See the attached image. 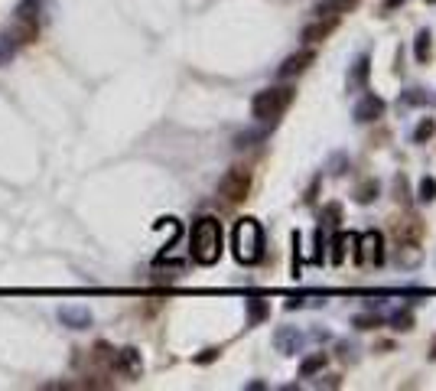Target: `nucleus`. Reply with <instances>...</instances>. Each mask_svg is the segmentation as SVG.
Listing matches in <instances>:
<instances>
[{"instance_id": "obj_1", "label": "nucleus", "mask_w": 436, "mask_h": 391, "mask_svg": "<svg viewBox=\"0 0 436 391\" xmlns=\"http://www.w3.org/2000/svg\"><path fill=\"white\" fill-rule=\"evenodd\" d=\"M221 248H225V231H221V222L215 215H198L189 229V254L196 264L202 268H212L218 258H221Z\"/></svg>"}, {"instance_id": "obj_2", "label": "nucleus", "mask_w": 436, "mask_h": 391, "mask_svg": "<svg viewBox=\"0 0 436 391\" xmlns=\"http://www.w3.org/2000/svg\"><path fill=\"white\" fill-rule=\"evenodd\" d=\"M231 251H235V261L238 264H258L264 258V229H260L258 219H244L235 222L231 229Z\"/></svg>"}, {"instance_id": "obj_3", "label": "nucleus", "mask_w": 436, "mask_h": 391, "mask_svg": "<svg viewBox=\"0 0 436 391\" xmlns=\"http://www.w3.org/2000/svg\"><path fill=\"white\" fill-rule=\"evenodd\" d=\"M293 98H297V89H293V85H270V89L254 95L251 114H254L260 124H274V121L293 105Z\"/></svg>"}, {"instance_id": "obj_4", "label": "nucleus", "mask_w": 436, "mask_h": 391, "mask_svg": "<svg viewBox=\"0 0 436 391\" xmlns=\"http://www.w3.org/2000/svg\"><path fill=\"white\" fill-rule=\"evenodd\" d=\"M251 192V170L248 167H231V170H225V176L218 180V196L225 202H231V206H238V202L248 199Z\"/></svg>"}, {"instance_id": "obj_5", "label": "nucleus", "mask_w": 436, "mask_h": 391, "mask_svg": "<svg viewBox=\"0 0 436 391\" xmlns=\"http://www.w3.org/2000/svg\"><path fill=\"white\" fill-rule=\"evenodd\" d=\"M352 241L358 245L355 261H371V264H381L384 261V235L381 231H365V235H352Z\"/></svg>"}, {"instance_id": "obj_6", "label": "nucleus", "mask_w": 436, "mask_h": 391, "mask_svg": "<svg viewBox=\"0 0 436 391\" xmlns=\"http://www.w3.org/2000/svg\"><path fill=\"white\" fill-rule=\"evenodd\" d=\"M111 371H118L120 378H140V371H143V359H140V352L134 346H124L111 355Z\"/></svg>"}, {"instance_id": "obj_7", "label": "nucleus", "mask_w": 436, "mask_h": 391, "mask_svg": "<svg viewBox=\"0 0 436 391\" xmlns=\"http://www.w3.org/2000/svg\"><path fill=\"white\" fill-rule=\"evenodd\" d=\"M313 62H316V52L309 49V46L306 49H297L293 56H287V59L277 66V75L280 79H297V75H303V72L313 66Z\"/></svg>"}, {"instance_id": "obj_8", "label": "nucleus", "mask_w": 436, "mask_h": 391, "mask_svg": "<svg viewBox=\"0 0 436 391\" xmlns=\"http://www.w3.org/2000/svg\"><path fill=\"white\" fill-rule=\"evenodd\" d=\"M59 323L65 330H91L95 316H91V310L81 307V303H65V307H59Z\"/></svg>"}, {"instance_id": "obj_9", "label": "nucleus", "mask_w": 436, "mask_h": 391, "mask_svg": "<svg viewBox=\"0 0 436 391\" xmlns=\"http://www.w3.org/2000/svg\"><path fill=\"white\" fill-rule=\"evenodd\" d=\"M384 98L381 95H375V91H368V95H361V101L355 105V111H352V118L358 121V124H371V121H377L381 114H384Z\"/></svg>"}, {"instance_id": "obj_10", "label": "nucleus", "mask_w": 436, "mask_h": 391, "mask_svg": "<svg viewBox=\"0 0 436 391\" xmlns=\"http://www.w3.org/2000/svg\"><path fill=\"white\" fill-rule=\"evenodd\" d=\"M420 235H423V225L416 215H407V219L394 222V238L397 245H420Z\"/></svg>"}, {"instance_id": "obj_11", "label": "nucleus", "mask_w": 436, "mask_h": 391, "mask_svg": "<svg viewBox=\"0 0 436 391\" xmlns=\"http://www.w3.org/2000/svg\"><path fill=\"white\" fill-rule=\"evenodd\" d=\"M274 346H277V352H283V355H297V352L303 349V332L293 330V326H280V330L274 332Z\"/></svg>"}, {"instance_id": "obj_12", "label": "nucleus", "mask_w": 436, "mask_h": 391, "mask_svg": "<svg viewBox=\"0 0 436 391\" xmlns=\"http://www.w3.org/2000/svg\"><path fill=\"white\" fill-rule=\"evenodd\" d=\"M338 26V17H316L313 23H306L303 26V40L306 43H322L326 36H332Z\"/></svg>"}, {"instance_id": "obj_13", "label": "nucleus", "mask_w": 436, "mask_h": 391, "mask_svg": "<svg viewBox=\"0 0 436 391\" xmlns=\"http://www.w3.org/2000/svg\"><path fill=\"white\" fill-rule=\"evenodd\" d=\"M368 75H371V59H368V56H358L355 66L348 69V91H361V89H365Z\"/></svg>"}, {"instance_id": "obj_14", "label": "nucleus", "mask_w": 436, "mask_h": 391, "mask_svg": "<svg viewBox=\"0 0 436 391\" xmlns=\"http://www.w3.org/2000/svg\"><path fill=\"white\" fill-rule=\"evenodd\" d=\"M358 0H319L316 7H313V13L316 17H342V13L355 10Z\"/></svg>"}, {"instance_id": "obj_15", "label": "nucleus", "mask_w": 436, "mask_h": 391, "mask_svg": "<svg viewBox=\"0 0 436 391\" xmlns=\"http://www.w3.org/2000/svg\"><path fill=\"white\" fill-rule=\"evenodd\" d=\"M400 105H420V108H436V91L430 89H407L404 95H400Z\"/></svg>"}, {"instance_id": "obj_16", "label": "nucleus", "mask_w": 436, "mask_h": 391, "mask_svg": "<svg viewBox=\"0 0 436 391\" xmlns=\"http://www.w3.org/2000/svg\"><path fill=\"white\" fill-rule=\"evenodd\" d=\"M17 49H20V36L13 30L0 33V66H7V62L17 56Z\"/></svg>"}, {"instance_id": "obj_17", "label": "nucleus", "mask_w": 436, "mask_h": 391, "mask_svg": "<svg viewBox=\"0 0 436 391\" xmlns=\"http://www.w3.org/2000/svg\"><path fill=\"white\" fill-rule=\"evenodd\" d=\"M326 362H329L326 352H313V355H306V359L299 362V375H303V378H313L316 371L326 369Z\"/></svg>"}, {"instance_id": "obj_18", "label": "nucleus", "mask_w": 436, "mask_h": 391, "mask_svg": "<svg viewBox=\"0 0 436 391\" xmlns=\"http://www.w3.org/2000/svg\"><path fill=\"white\" fill-rule=\"evenodd\" d=\"M270 316V303L260 300V297H251L248 300V326H258V323H264Z\"/></svg>"}, {"instance_id": "obj_19", "label": "nucleus", "mask_w": 436, "mask_h": 391, "mask_svg": "<svg viewBox=\"0 0 436 391\" xmlns=\"http://www.w3.org/2000/svg\"><path fill=\"white\" fill-rule=\"evenodd\" d=\"M414 56H416V62H426L430 56H433V33H430V30H420V33H416V40H414Z\"/></svg>"}, {"instance_id": "obj_20", "label": "nucleus", "mask_w": 436, "mask_h": 391, "mask_svg": "<svg viewBox=\"0 0 436 391\" xmlns=\"http://www.w3.org/2000/svg\"><path fill=\"white\" fill-rule=\"evenodd\" d=\"M377 192H381L377 180H365V183H358V190H355V202H361V206H371V202L377 199Z\"/></svg>"}, {"instance_id": "obj_21", "label": "nucleus", "mask_w": 436, "mask_h": 391, "mask_svg": "<svg viewBox=\"0 0 436 391\" xmlns=\"http://www.w3.org/2000/svg\"><path fill=\"white\" fill-rule=\"evenodd\" d=\"M264 137H267V128L241 130V134H235V147H238V151H244V147H254V144H260Z\"/></svg>"}, {"instance_id": "obj_22", "label": "nucleus", "mask_w": 436, "mask_h": 391, "mask_svg": "<svg viewBox=\"0 0 436 391\" xmlns=\"http://www.w3.org/2000/svg\"><path fill=\"white\" fill-rule=\"evenodd\" d=\"M387 323H391V330H397V332H407V330H414V313L407 310H394L391 316H387Z\"/></svg>"}, {"instance_id": "obj_23", "label": "nucleus", "mask_w": 436, "mask_h": 391, "mask_svg": "<svg viewBox=\"0 0 436 391\" xmlns=\"http://www.w3.org/2000/svg\"><path fill=\"white\" fill-rule=\"evenodd\" d=\"M436 137V118H423L414 128V144H426Z\"/></svg>"}, {"instance_id": "obj_24", "label": "nucleus", "mask_w": 436, "mask_h": 391, "mask_svg": "<svg viewBox=\"0 0 436 391\" xmlns=\"http://www.w3.org/2000/svg\"><path fill=\"white\" fill-rule=\"evenodd\" d=\"M416 199L420 202H433L436 199V176H423L416 186Z\"/></svg>"}, {"instance_id": "obj_25", "label": "nucleus", "mask_w": 436, "mask_h": 391, "mask_svg": "<svg viewBox=\"0 0 436 391\" xmlns=\"http://www.w3.org/2000/svg\"><path fill=\"white\" fill-rule=\"evenodd\" d=\"M348 238H352V235H342V231H338L336 238H332V264H342V261H345V245H348Z\"/></svg>"}, {"instance_id": "obj_26", "label": "nucleus", "mask_w": 436, "mask_h": 391, "mask_svg": "<svg viewBox=\"0 0 436 391\" xmlns=\"http://www.w3.org/2000/svg\"><path fill=\"white\" fill-rule=\"evenodd\" d=\"M40 3H42V0H23L20 7H17V17H20V20H33V23H36V13H40Z\"/></svg>"}, {"instance_id": "obj_27", "label": "nucleus", "mask_w": 436, "mask_h": 391, "mask_svg": "<svg viewBox=\"0 0 436 391\" xmlns=\"http://www.w3.org/2000/svg\"><path fill=\"white\" fill-rule=\"evenodd\" d=\"M381 316H377V313H361V316H355V326L358 330H375V326H381Z\"/></svg>"}, {"instance_id": "obj_28", "label": "nucleus", "mask_w": 436, "mask_h": 391, "mask_svg": "<svg viewBox=\"0 0 436 391\" xmlns=\"http://www.w3.org/2000/svg\"><path fill=\"white\" fill-rule=\"evenodd\" d=\"M394 190H397V199H407V180L404 176H397L394 180Z\"/></svg>"}, {"instance_id": "obj_29", "label": "nucleus", "mask_w": 436, "mask_h": 391, "mask_svg": "<svg viewBox=\"0 0 436 391\" xmlns=\"http://www.w3.org/2000/svg\"><path fill=\"white\" fill-rule=\"evenodd\" d=\"M212 359H218V349H205L202 355H196L198 365H205V362H212Z\"/></svg>"}, {"instance_id": "obj_30", "label": "nucleus", "mask_w": 436, "mask_h": 391, "mask_svg": "<svg viewBox=\"0 0 436 391\" xmlns=\"http://www.w3.org/2000/svg\"><path fill=\"white\" fill-rule=\"evenodd\" d=\"M407 0H384L381 7H384V13H391V10H397V7H404Z\"/></svg>"}, {"instance_id": "obj_31", "label": "nucleus", "mask_w": 436, "mask_h": 391, "mask_svg": "<svg viewBox=\"0 0 436 391\" xmlns=\"http://www.w3.org/2000/svg\"><path fill=\"white\" fill-rule=\"evenodd\" d=\"M430 359H436V339H433V346H430Z\"/></svg>"}, {"instance_id": "obj_32", "label": "nucleus", "mask_w": 436, "mask_h": 391, "mask_svg": "<svg viewBox=\"0 0 436 391\" xmlns=\"http://www.w3.org/2000/svg\"><path fill=\"white\" fill-rule=\"evenodd\" d=\"M426 3H436V0H426Z\"/></svg>"}]
</instances>
